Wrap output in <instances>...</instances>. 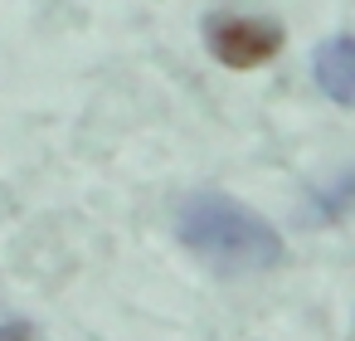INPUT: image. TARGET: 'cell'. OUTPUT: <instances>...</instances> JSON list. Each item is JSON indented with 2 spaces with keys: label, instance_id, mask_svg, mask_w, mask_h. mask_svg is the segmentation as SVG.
Instances as JSON below:
<instances>
[{
  "label": "cell",
  "instance_id": "5b68a950",
  "mask_svg": "<svg viewBox=\"0 0 355 341\" xmlns=\"http://www.w3.org/2000/svg\"><path fill=\"white\" fill-rule=\"evenodd\" d=\"M0 341H35V336H30L25 322H6V326H0Z\"/></svg>",
  "mask_w": 355,
  "mask_h": 341
},
{
  "label": "cell",
  "instance_id": "3957f363",
  "mask_svg": "<svg viewBox=\"0 0 355 341\" xmlns=\"http://www.w3.org/2000/svg\"><path fill=\"white\" fill-rule=\"evenodd\" d=\"M316 83L331 103L355 108V35H336L316 49Z\"/></svg>",
  "mask_w": 355,
  "mask_h": 341
},
{
  "label": "cell",
  "instance_id": "277c9868",
  "mask_svg": "<svg viewBox=\"0 0 355 341\" xmlns=\"http://www.w3.org/2000/svg\"><path fill=\"white\" fill-rule=\"evenodd\" d=\"M350 200H355V171H350L340 185H331V190H321V195H316V210H311V219H316V215H321V219H331V215H340Z\"/></svg>",
  "mask_w": 355,
  "mask_h": 341
},
{
  "label": "cell",
  "instance_id": "7a4b0ae2",
  "mask_svg": "<svg viewBox=\"0 0 355 341\" xmlns=\"http://www.w3.org/2000/svg\"><path fill=\"white\" fill-rule=\"evenodd\" d=\"M209 49L229 69H253L282 49V30L272 20H253V15H219V20H209Z\"/></svg>",
  "mask_w": 355,
  "mask_h": 341
},
{
  "label": "cell",
  "instance_id": "6da1fadb",
  "mask_svg": "<svg viewBox=\"0 0 355 341\" xmlns=\"http://www.w3.org/2000/svg\"><path fill=\"white\" fill-rule=\"evenodd\" d=\"M175 234L190 253H200L205 263H214L224 273H268V268L282 263L277 229L258 210H248L229 195L185 200L180 215H175Z\"/></svg>",
  "mask_w": 355,
  "mask_h": 341
}]
</instances>
